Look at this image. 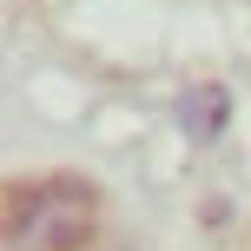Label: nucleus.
Masks as SVG:
<instances>
[{"instance_id":"f257e3e1","label":"nucleus","mask_w":251,"mask_h":251,"mask_svg":"<svg viewBox=\"0 0 251 251\" xmlns=\"http://www.w3.org/2000/svg\"><path fill=\"white\" fill-rule=\"evenodd\" d=\"M93 231V192L86 185H40L13 199L7 238L13 251H73Z\"/></svg>"},{"instance_id":"f03ea898","label":"nucleus","mask_w":251,"mask_h":251,"mask_svg":"<svg viewBox=\"0 0 251 251\" xmlns=\"http://www.w3.org/2000/svg\"><path fill=\"white\" fill-rule=\"evenodd\" d=\"M178 119H185L199 139H212V132H218V119H225V93H218V86H205L199 100H185V106H178Z\"/></svg>"}]
</instances>
